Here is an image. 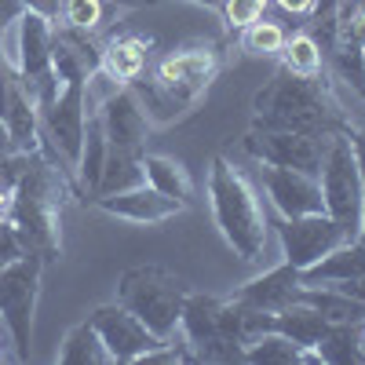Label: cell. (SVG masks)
I'll return each mask as SVG.
<instances>
[{
	"instance_id": "14",
	"label": "cell",
	"mask_w": 365,
	"mask_h": 365,
	"mask_svg": "<svg viewBox=\"0 0 365 365\" xmlns=\"http://www.w3.org/2000/svg\"><path fill=\"white\" fill-rule=\"evenodd\" d=\"M220 66H223L220 48H212V44L179 48V51H168L165 58H154V63H150V70H154L165 84L187 91V96H194V99H201L205 88L220 77Z\"/></svg>"
},
{
	"instance_id": "28",
	"label": "cell",
	"mask_w": 365,
	"mask_h": 365,
	"mask_svg": "<svg viewBox=\"0 0 365 365\" xmlns=\"http://www.w3.org/2000/svg\"><path fill=\"white\" fill-rule=\"evenodd\" d=\"M113 11H120V4H113V0H63L58 22L73 26V29H84V34L106 37V26H110Z\"/></svg>"
},
{
	"instance_id": "6",
	"label": "cell",
	"mask_w": 365,
	"mask_h": 365,
	"mask_svg": "<svg viewBox=\"0 0 365 365\" xmlns=\"http://www.w3.org/2000/svg\"><path fill=\"white\" fill-rule=\"evenodd\" d=\"M318 182H322L325 212L344 227L347 237H358L361 208H365V187H361V172H358V161H354V146H351L344 128L332 132V139H329Z\"/></svg>"
},
{
	"instance_id": "23",
	"label": "cell",
	"mask_w": 365,
	"mask_h": 365,
	"mask_svg": "<svg viewBox=\"0 0 365 365\" xmlns=\"http://www.w3.org/2000/svg\"><path fill=\"white\" fill-rule=\"evenodd\" d=\"M55 358L63 365H113V354L106 351L99 329L91 322H77L63 336V347H58Z\"/></svg>"
},
{
	"instance_id": "40",
	"label": "cell",
	"mask_w": 365,
	"mask_h": 365,
	"mask_svg": "<svg viewBox=\"0 0 365 365\" xmlns=\"http://www.w3.org/2000/svg\"><path fill=\"white\" fill-rule=\"evenodd\" d=\"M0 154H11V139H8L4 125H0Z\"/></svg>"
},
{
	"instance_id": "38",
	"label": "cell",
	"mask_w": 365,
	"mask_h": 365,
	"mask_svg": "<svg viewBox=\"0 0 365 365\" xmlns=\"http://www.w3.org/2000/svg\"><path fill=\"white\" fill-rule=\"evenodd\" d=\"M336 289H344V292H351L354 299L365 303V274H361V278H351V282H336Z\"/></svg>"
},
{
	"instance_id": "39",
	"label": "cell",
	"mask_w": 365,
	"mask_h": 365,
	"mask_svg": "<svg viewBox=\"0 0 365 365\" xmlns=\"http://www.w3.org/2000/svg\"><path fill=\"white\" fill-rule=\"evenodd\" d=\"M143 4H165V0H143ZM194 4H201V8H212V11H220V8H223V0H194Z\"/></svg>"
},
{
	"instance_id": "13",
	"label": "cell",
	"mask_w": 365,
	"mask_h": 365,
	"mask_svg": "<svg viewBox=\"0 0 365 365\" xmlns=\"http://www.w3.org/2000/svg\"><path fill=\"white\" fill-rule=\"evenodd\" d=\"M99 120L106 132V146L110 150H125V154H146V139H150V117L139 106V99L132 96V88L117 84L110 96L99 103Z\"/></svg>"
},
{
	"instance_id": "2",
	"label": "cell",
	"mask_w": 365,
	"mask_h": 365,
	"mask_svg": "<svg viewBox=\"0 0 365 365\" xmlns=\"http://www.w3.org/2000/svg\"><path fill=\"white\" fill-rule=\"evenodd\" d=\"M252 125L256 128H285L307 135H332L347 125L344 106L332 84L322 73H292L278 70L267 88L252 99Z\"/></svg>"
},
{
	"instance_id": "3",
	"label": "cell",
	"mask_w": 365,
	"mask_h": 365,
	"mask_svg": "<svg viewBox=\"0 0 365 365\" xmlns=\"http://www.w3.org/2000/svg\"><path fill=\"white\" fill-rule=\"evenodd\" d=\"M182 340L194 361H245V347L259 332L274 329V314L237 303L234 296H205L190 292L182 303Z\"/></svg>"
},
{
	"instance_id": "16",
	"label": "cell",
	"mask_w": 365,
	"mask_h": 365,
	"mask_svg": "<svg viewBox=\"0 0 365 365\" xmlns=\"http://www.w3.org/2000/svg\"><path fill=\"white\" fill-rule=\"evenodd\" d=\"M91 205L110 212L117 220H128V223H143V227H154V223H165L172 216H179L182 205L161 190H154L150 182L143 187H132V190H120V194H103V197H91Z\"/></svg>"
},
{
	"instance_id": "35",
	"label": "cell",
	"mask_w": 365,
	"mask_h": 365,
	"mask_svg": "<svg viewBox=\"0 0 365 365\" xmlns=\"http://www.w3.org/2000/svg\"><path fill=\"white\" fill-rule=\"evenodd\" d=\"M22 4H26V11H37L51 22H58V15H63V0H22Z\"/></svg>"
},
{
	"instance_id": "7",
	"label": "cell",
	"mask_w": 365,
	"mask_h": 365,
	"mask_svg": "<svg viewBox=\"0 0 365 365\" xmlns=\"http://www.w3.org/2000/svg\"><path fill=\"white\" fill-rule=\"evenodd\" d=\"M41 278H44V259L34 252L0 267V318L11 329L19 361H26L29 347H34V311L41 296Z\"/></svg>"
},
{
	"instance_id": "19",
	"label": "cell",
	"mask_w": 365,
	"mask_h": 365,
	"mask_svg": "<svg viewBox=\"0 0 365 365\" xmlns=\"http://www.w3.org/2000/svg\"><path fill=\"white\" fill-rule=\"evenodd\" d=\"M125 88H132V96L139 99V106L146 110L150 125H172V120H179L182 113H190L197 106L194 96H187V91H179L172 84H165L154 70H143L135 81H128Z\"/></svg>"
},
{
	"instance_id": "25",
	"label": "cell",
	"mask_w": 365,
	"mask_h": 365,
	"mask_svg": "<svg viewBox=\"0 0 365 365\" xmlns=\"http://www.w3.org/2000/svg\"><path fill=\"white\" fill-rule=\"evenodd\" d=\"M303 299H307L314 311H322L332 325L365 322V303L354 299L351 292L336 289V285H307V289H303Z\"/></svg>"
},
{
	"instance_id": "26",
	"label": "cell",
	"mask_w": 365,
	"mask_h": 365,
	"mask_svg": "<svg viewBox=\"0 0 365 365\" xmlns=\"http://www.w3.org/2000/svg\"><path fill=\"white\" fill-rule=\"evenodd\" d=\"M146 182V168H143V154H125V150H106V165L99 175V187L91 197H103V194H120V190H132Z\"/></svg>"
},
{
	"instance_id": "24",
	"label": "cell",
	"mask_w": 365,
	"mask_h": 365,
	"mask_svg": "<svg viewBox=\"0 0 365 365\" xmlns=\"http://www.w3.org/2000/svg\"><path fill=\"white\" fill-rule=\"evenodd\" d=\"M245 361H263V365H307V361H318L314 351L299 347L296 340H289L285 332L278 329H267L245 347Z\"/></svg>"
},
{
	"instance_id": "29",
	"label": "cell",
	"mask_w": 365,
	"mask_h": 365,
	"mask_svg": "<svg viewBox=\"0 0 365 365\" xmlns=\"http://www.w3.org/2000/svg\"><path fill=\"white\" fill-rule=\"evenodd\" d=\"M278 58H282V66L292 70V73H322L325 70V55H322L318 41L307 34V29L285 37V48H282Z\"/></svg>"
},
{
	"instance_id": "11",
	"label": "cell",
	"mask_w": 365,
	"mask_h": 365,
	"mask_svg": "<svg viewBox=\"0 0 365 365\" xmlns=\"http://www.w3.org/2000/svg\"><path fill=\"white\" fill-rule=\"evenodd\" d=\"M0 125L11 139V150L22 154L41 150V106L4 51H0Z\"/></svg>"
},
{
	"instance_id": "20",
	"label": "cell",
	"mask_w": 365,
	"mask_h": 365,
	"mask_svg": "<svg viewBox=\"0 0 365 365\" xmlns=\"http://www.w3.org/2000/svg\"><path fill=\"white\" fill-rule=\"evenodd\" d=\"M303 274V285H336V282H351L365 274V245L358 237L336 245L329 256H322L318 263H311Z\"/></svg>"
},
{
	"instance_id": "36",
	"label": "cell",
	"mask_w": 365,
	"mask_h": 365,
	"mask_svg": "<svg viewBox=\"0 0 365 365\" xmlns=\"http://www.w3.org/2000/svg\"><path fill=\"white\" fill-rule=\"evenodd\" d=\"M22 11H26L22 0H0V34H4L8 26H15L22 19Z\"/></svg>"
},
{
	"instance_id": "32",
	"label": "cell",
	"mask_w": 365,
	"mask_h": 365,
	"mask_svg": "<svg viewBox=\"0 0 365 365\" xmlns=\"http://www.w3.org/2000/svg\"><path fill=\"white\" fill-rule=\"evenodd\" d=\"M26 158H29V154H22V150L0 154V220H8V212H11L15 179H19V172L26 168Z\"/></svg>"
},
{
	"instance_id": "42",
	"label": "cell",
	"mask_w": 365,
	"mask_h": 365,
	"mask_svg": "<svg viewBox=\"0 0 365 365\" xmlns=\"http://www.w3.org/2000/svg\"><path fill=\"white\" fill-rule=\"evenodd\" d=\"M361 358H365V322H361Z\"/></svg>"
},
{
	"instance_id": "17",
	"label": "cell",
	"mask_w": 365,
	"mask_h": 365,
	"mask_svg": "<svg viewBox=\"0 0 365 365\" xmlns=\"http://www.w3.org/2000/svg\"><path fill=\"white\" fill-rule=\"evenodd\" d=\"M303 274L292 267V263H278L274 270H267V274H259V278H252V282H245L237 292H234V299L237 303H245V307H256V311H267V314H278L282 307H289V303H296V299H303Z\"/></svg>"
},
{
	"instance_id": "18",
	"label": "cell",
	"mask_w": 365,
	"mask_h": 365,
	"mask_svg": "<svg viewBox=\"0 0 365 365\" xmlns=\"http://www.w3.org/2000/svg\"><path fill=\"white\" fill-rule=\"evenodd\" d=\"M150 63H154V51H150V37L143 34H106L103 37V63L96 77H106L110 84H128L135 81Z\"/></svg>"
},
{
	"instance_id": "5",
	"label": "cell",
	"mask_w": 365,
	"mask_h": 365,
	"mask_svg": "<svg viewBox=\"0 0 365 365\" xmlns=\"http://www.w3.org/2000/svg\"><path fill=\"white\" fill-rule=\"evenodd\" d=\"M190 289L179 274L158 267V263H143V267H128L117 282V303L146 325L154 329L161 340H172L179 318H182V303H187Z\"/></svg>"
},
{
	"instance_id": "10",
	"label": "cell",
	"mask_w": 365,
	"mask_h": 365,
	"mask_svg": "<svg viewBox=\"0 0 365 365\" xmlns=\"http://www.w3.org/2000/svg\"><path fill=\"white\" fill-rule=\"evenodd\" d=\"M270 227L278 230L285 263H292L296 270H307L311 263L329 256L336 245L351 241L344 234V227L332 220L329 212H314V216H278V212H274Z\"/></svg>"
},
{
	"instance_id": "37",
	"label": "cell",
	"mask_w": 365,
	"mask_h": 365,
	"mask_svg": "<svg viewBox=\"0 0 365 365\" xmlns=\"http://www.w3.org/2000/svg\"><path fill=\"white\" fill-rule=\"evenodd\" d=\"M0 361H19V354H15V340H11V329H8L4 318H0Z\"/></svg>"
},
{
	"instance_id": "15",
	"label": "cell",
	"mask_w": 365,
	"mask_h": 365,
	"mask_svg": "<svg viewBox=\"0 0 365 365\" xmlns=\"http://www.w3.org/2000/svg\"><path fill=\"white\" fill-rule=\"evenodd\" d=\"M263 187H267L270 208L278 212V216H314V212H325L318 175L267 165L263 168Z\"/></svg>"
},
{
	"instance_id": "21",
	"label": "cell",
	"mask_w": 365,
	"mask_h": 365,
	"mask_svg": "<svg viewBox=\"0 0 365 365\" xmlns=\"http://www.w3.org/2000/svg\"><path fill=\"white\" fill-rule=\"evenodd\" d=\"M329 325L332 322L322 311H314L307 299H296V303H289V307H282L278 314H274V329L285 332L289 340H296L299 347H307V351L318 347V340L329 332Z\"/></svg>"
},
{
	"instance_id": "22",
	"label": "cell",
	"mask_w": 365,
	"mask_h": 365,
	"mask_svg": "<svg viewBox=\"0 0 365 365\" xmlns=\"http://www.w3.org/2000/svg\"><path fill=\"white\" fill-rule=\"evenodd\" d=\"M143 168H146V182L154 190L175 197L182 208L194 205V182H190V172L182 168L175 158L168 154H143Z\"/></svg>"
},
{
	"instance_id": "1",
	"label": "cell",
	"mask_w": 365,
	"mask_h": 365,
	"mask_svg": "<svg viewBox=\"0 0 365 365\" xmlns=\"http://www.w3.org/2000/svg\"><path fill=\"white\" fill-rule=\"evenodd\" d=\"M81 194L77 175H70L63 165H55L44 150H34L26 158V168L15 179L11 194V212L8 220L15 223L26 252H34L51 267L55 259H63V208L66 197Z\"/></svg>"
},
{
	"instance_id": "41",
	"label": "cell",
	"mask_w": 365,
	"mask_h": 365,
	"mask_svg": "<svg viewBox=\"0 0 365 365\" xmlns=\"http://www.w3.org/2000/svg\"><path fill=\"white\" fill-rule=\"evenodd\" d=\"M358 241L365 245V208H361V227H358Z\"/></svg>"
},
{
	"instance_id": "43",
	"label": "cell",
	"mask_w": 365,
	"mask_h": 365,
	"mask_svg": "<svg viewBox=\"0 0 365 365\" xmlns=\"http://www.w3.org/2000/svg\"><path fill=\"white\" fill-rule=\"evenodd\" d=\"M347 4H354V8H358V0H347Z\"/></svg>"
},
{
	"instance_id": "4",
	"label": "cell",
	"mask_w": 365,
	"mask_h": 365,
	"mask_svg": "<svg viewBox=\"0 0 365 365\" xmlns=\"http://www.w3.org/2000/svg\"><path fill=\"white\" fill-rule=\"evenodd\" d=\"M208 205H212V220H216L220 234L227 245L245 259L256 263L267 252V230L270 216L249 182V175L227 158H212L208 165Z\"/></svg>"
},
{
	"instance_id": "33",
	"label": "cell",
	"mask_w": 365,
	"mask_h": 365,
	"mask_svg": "<svg viewBox=\"0 0 365 365\" xmlns=\"http://www.w3.org/2000/svg\"><path fill=\"white\" fill-rule=\"evenodd\" d=\"M19 256H26V245H22L15 223L11 220H0V267H8Z\"/></svg>"
},
{
	"instance_id": "27",
	"label": "cell",
	"mask_w": 365,
	"mask_h": 365,
	"mask_svg": "<svg viewBox=\"0 0 365 365\" xmlns=\"http://www.w3.org/2000/svg\"><path fill=\"white\" fill-rule=\"evenodd\" d=\"M318 361L329 365H365L361 358V322L354 325H329V332L314 347Z\"/></svg>"
},
{
	"instance_id": "44",
	"label": "cell",
	"mask_w": 365,
	"mask_h": 365,
	"mask_svg": "<svg viewBox=\"0 0 365 365\" xmlns=\"http://www.w3.org/2000/svg\"><path fill=\"white\" fill-rule=\"evenodd\" d=\"M361 96H365V91H361Z\"/></svg>"
},
{
	"instance_id": "30",
	"label": "cell",
	"mask_w": 365,
	"mask_h": 365,
	"mask_svg": "<svg viewBox=\"0 0 365 365\" xmlns=\"http://www.w3.org/2000/svg\"><path fill=\"white\" fill-rule=\"evenodd\" d=\"M241 48L249 55H282L285 48V29L278 22H267V19H256L252 26L241 29Z\"/></svg>"
},
{
	"instance_id": "31",
	"label": "cell",
	"mask_w": 365,
	"mask_h": 365,
	"mask_svg": "<svg viewBox=\"0 0 365 365\" xmlns=\"http://www.w3.org/2000/svg\"><path fill=\"white\" fill-rule=\"evenodd\" d=\"M267 4H270V0H223V8H220L223 26L230 29V34H241L245 26H252L256 19H263Z\"/></svg>"
},
{
	"instance_id": "8",
	"label": "cell",
	"mask_w": 365,
	"mask_h": 365,
	"mask_svg": "<svg viewBox=\"0 0 365 365\" xmlns=\"http://www.w3.org/2000/svg\"><path fill=\"white\" fill-rule=\"evenodd\" d=\"M51 41H55V22L37 11H22V19L15 22V51H8V58L22 73L26 88L34 91L41 110L63 88L55 77V66H51Z\"/></svg>"
},
{
	"instance_id": "34",
	"label": "cell",
	"mask_w": 365,
	"mask_h": 365,
	"mask_svg": "<svg viewBox=\"0 0 365 365\" xmlns=\"http://www.w3.org/2000/svg\"><path fill=\"white\" fill-rule=\"evenodd\" d=\"M344 132H347V139H351V146H354V161H358V172H361V187H365V128H358V125H344Z\"/></svg>"
},
{
	"instance_id": "12",
	"label": "cell",
	"mask_w": 365,
	"mask_h": 365,
	"mask_svg": "<svg viewBox=\"0 0 365 365\" xmlns=\"http://www.w3.org/2000/svg\"><path fill=\"white\" fill-rule=\"evenodd\" d=\"M88 322L99 329V336L106 344V351L113 354V365H132V361H143L150 351H158L165 340L158 336L154 329H146L125 303H103L88 314Z\"/></svg>"
},
{
	"instance_id": "9",
	"label": "cell",
	"mask_w": 365,
	"mask_h": 365,
	"mask_svg": "<svg viewBox=\"0 0 365 365\" xmlns=\"http://www.w3.org/2000/svg\"><path fill=\"white\" fill-rule=\"evenodd\" d=\"M332 135H307V132H285V128H249L241 139V150L259 165L274 168H296L307 175H322L325 150Z\"/></svg>"
}]
</instances>
